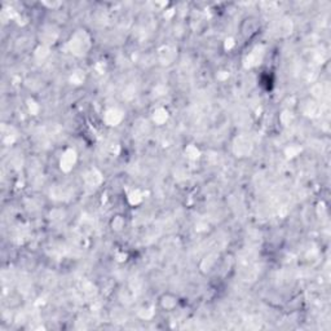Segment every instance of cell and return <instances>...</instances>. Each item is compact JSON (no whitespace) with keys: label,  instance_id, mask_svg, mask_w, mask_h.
<instances>
[{"label":"cell","instance_id":"6da1fadb","mask_svg":"<svg viewBox=\"0 0 331 331\" xmlns=\"http://www.w3.org/2000/svg\"><path fill=\"white\" fill-rule=\"evenodd\" d=\"M179 306V298L176 295L166 292L159 298V307L165 310V312H173Z\"/></svg>","mask_w":331,"mask_h":331}]
</instances>
